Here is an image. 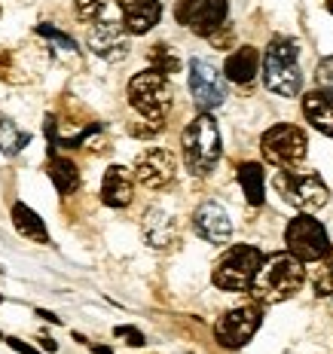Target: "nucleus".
<instances>
[{"instance_id":"1","label":"nucleus","mask_w":333,"mask_h":354,"mask_svg":"<svg viewBox=\"0 0 333 354\" xmlns=\"http://www.w3.org/2000/svg\"><path fill=\"white\" fill-rule=\"evenodd\" d=\"M303 284H306V263L297 260L291 250H281V254L263 260L254 284H251V297L260 306H276V302H285L294 293H300Z\"/></svg>"},{"instance_id":"2","label":"nucleus","mask_w":333,"mask_h":354,"mask_svg":"<svg viewBox=\"0 0 333 354\" xmlns=\"http://www.w3.org/2000/svg\"><path fill=\"white\" fill-rule=\"evenodd\" d=\"M263 83L281 98H297L303 92L300 43L291 37H272L263 55Z\"/></svg>"},{"instance_id":"3","label":"nucleus","mask_w":333,"mask_h":354,"mask_svg":"<svg viewBox=\"0 0 333 354\" xmlns=\"http://www.w3.org/2000/svg\"><path fill=\"white\" fill-rule=\"evenodd\" d=\"M181 147H183V162H187V168L196 177H205L217 168L224 147H220V129L208 110H202V113L183 129Z\"/></svg>"},{"instance_id":"4","label":"nucleus","mask_w":333,"mask_h":354,"mask_svg":"<svg viewBox=\"0 0 333 354\" xmlns=\"http://www.w3.org/2000/svg\"><path fill=\"white\" fill-rule=\"evenodd\" d=\"M129 104L144 116L147 122H165L172 113V83L156 68L141 71L129 80Z\"/></svg>"},{"instance_id":"5","label":"nucleus","mask_w":333,"mask_h":354,"mask_svg":"<svg viewBox=\"0 0 333 354\" xmlns=\"http://www.w3.org/2000/svg\"><path fill=\"white\" fill-rule=\"evenodd\" d=\"M272 183H276L278 196L303 214L321 211L330 198V189H327V183L321 180V174L303 171V168H281V171H276V177H272Z\"/></svg>"},{"instance_id":"6","label":"nucleus","mask_w":333,"mask_h":354,"mask_svg":"<svg viewBox=\"0 0 333 354\" xmlns=\"http://www.w3.org/2000/svg\"><path fill=\"white\" fill-rule=\"evenodd\" d=\"M263 260H266V257L260 254V248H254V245H233L217 260V266H214L211 281H214V287L229 290V293L251 290V284H254V278H257V272H260Z\"/></svg>"},{"instance_id":"7","label":"nucleus","mask_w":333,"mask_h":354,"mask_svg":"<svg viewBox=\"0 0 333 354\" xmlns=\"http://www.w3.org/2000/svg\"><path fill=\"white\" fill-rule=\"evenodd\" d=\"M260 150H263V159L272 162L276 168H300L309 153V138L300 125L278 122L263 131Z\"/></svg>"},{"instance_id":"8","label":"nucleus","mask_w":333,"mask_h":354,"mask_svg":"<svg viewBox=\"0 0 333 354\" xmlns=\"http://www.w3.org/2000/svg\"><path fill=\"white\" fill-rule=\"evenodd\" d=\"M285 245L303 263H318L333 248L327 239V230L318 223L312 214H300V217H294L291 223H287Z\"/></svg>"},{"instance_id":"9","label":"nucleus","mask_w":333,"mask_h":354,"mask_svg":"<svg viewBox=\"0 0 333 354\" xmlns=\"http://www.w3.org/2000/svg\"><path fill=\"white\" fill-rule=\"evenodd\" d=\"M260 321H263L260 306H239L214 324V339H217L224 348H233V351L245 348L251 339H254L257 330H260Z\"/></svg>"},{"instance_id":"10","label":"nucleus","mask_w":333,"mask_h":354,"mask_svg":"<svg viewBox=\"0 0 333 354\" xmlns=\"http://www.w3.org/2000/svg\"><path fill=\"white\" fill-rule=\"evenodd\" d=\"M174 19L199 37H214L226 21V0H177Z\"/></svg>"},{"instance_id":"11","label":"nucleus","mask_w":333,"mask_h":354,"mask_svg":"<svg viewBox=\"0 0 333 354\" xmlns=\"http://www.w3.org/2000/svg\"><path fill=\"white\" fill-rule=\"evenodd\" d=\"M190 92H193L199 110H214L226 101V77L217 73V68L205 58H193L190 62Z\"/></svg>"},{"instance_id":"12","label":"nucleus","mask_w":333,"mask_h":354,"mask_svg":"<svg viewBox=\"0 0 333 354\" xmlns=\"http://www.w3.org/2000/svg\"><path fill=\"white\" fill-rule=\"evenodd\" d=\"M177 171V159L172 150H162V147H150L144 150L135 162V180L147 189H162L174 180Z\"/></svg>"},{"instance_id":"13","label":"nucleus","mask_w":333,"mask_h":354,"mask_svg":"<svg viewBox=\"0 0 333 354\" xmlns=\"http://www.w3.org/2000/svg\"><path fill=\"white\" fill-rule=\"evenodd\" d=\"M86 43H89V49L98 58H105V62H123V58L129 55V31H125L123 21H114V19L95 21V25L89 28Z\"/></svg>"},{"instance_id":"14","label":"nucleus","mask_w":333,"mask_h":354,"mask_svg":"<svg viewBox=\"0 0 333 354\" xmlns=\"http://www.w3.org/2000/svg\"><path fill=\"white\" fill-rule=\"evenodd\" d=\"M193 230L199 232V239L211 241V245H226L229 235H233V220H229L224 205L205 202L193 214Z\"/></svg>"},{"instance_id":"15","label":"nucleus","mask_w":333,"mask_h":354,"mask_svg":"<svg viewBox=\"0 0 333 354\" xmlns=\"http://www.w3.org/2000/svg\"><path fill=\"white\" fill-rule=\"evenodd\" d=\"M120 10H123V25L132 37L153 31L162 19L159 0H120Z\"/></svg>"},{"instance_id":"16","label":"nucleus","mask_w":333,"mask_h":354,"mask_svg":"<svg viewBox=\"0 0 333 354\" xmlns=\"http://www.w3.org/2000/svg\"><path fill=\"white\" fill-rule=\"evenodd\" d=\"M132 193H135L132 171L125 165H110L105 171V180H101V202L107 208H125L132 202Z\"/></svg>"},{"instance_id":"17","label":"nucleus","mask_w":333,"mask_h":354,"mask_svg":"<svg viewBox=\"0 0 333 354\" xmlns=\"http://www.w3.org/2000/svg\"><path fill=\"white\" fill-rule=\"evenodd\" d=\"M303 116H306V122L315 131L333 138V95L330 92L315 88V92L303 95Z\"/></svg>"},{"instance_id":"18","label":"nucleus","mask_w":333,"mask_h":354,"mask_svg":"<svg viewBox=\"0 0 333 354\" xmlns=\"http://www.w3.org/2000/svg\"><path fill=\"white\" fill-rule=\"evenodd\" d=\"M144 239L150 248H172L177 241V223L172 220V214L150 208L144 214Z\"/></svg>"},{"instance_id":"19","label":"nucleus","mask_w":333,"mask_h":354,"mask_svg":"<svg viewBox=\"0 0 333 354\" xmlns=\"http://www.w3.org/2000/svg\"><path fill=\"white\" fill-rule=\"evenodd\" d=\"M257 68H260V53L254 46H239L233 55L226 58L224 64V77L229 83H239V86H248L251 80L257 77Z\"/></svg>"},{"instance_id":"20","label":"nucleus","mask_w":333,"mask_h":354,"mask_svg":"<svg viewBox=\"0 0 333 354\" xmlns=\"http://www.w3.org/2000/svg\"><path fill=\"white\" fill-rule=\"evenodd\" d=\"M12 226L21 239L28 241H37V245H49V232H46V223L37 217V211H31L25 202H16L12 205Z\"/></svg>"},{"instance_id":"21","label":"nucleus","mask_w":333,"mask_h":354,"mask_svg":"<svg viewBox=\"0 0 333 354\" xmlns=\"http://www.w3.org/2000/svg\"><path fill=\"white\" fill-rule=\"evenodd\" d=\"M239 183H242V193H245L248 205H263L266 198V171L263 165H257V162H242L239 165Z\"/></svg>"},{"instance_id":"22","label":"nucleus","mask_w":333,"mask_h":354,"mask_svg":"<svg viewBox=\"0 0 333 354\" xmlns=\"http://www.w3.org/2000/svg\"><path fill=\"white\" fill-rule=\"evenodd\" d=\"M49 180L55 183L58 196H71V193H77V189H80V171H77V165H73L71 159H62V156L49 162Z\"/></svg>"},{"instance_id":"23","label":"nucleus","mask_w":333,"mask_h":354,"mask_svg":"<svg viewBox=\"0 0 333 354\" xmlns=\"http://www.w3.org/2000/svg\"><path fill=\"white\" fill-rule=\"evenodd\" d=\"M28 144H31V135L21 131L12 120L0 116V150H3V156H16V153H21Z\"/></svg>"},{"instance_id":"24","label":"nucleus","mask_w":333,"mask_h":354,"mask_svg":"<svg viewBox=\"0 0 333 354\" xmlns=\"http://www.w3.org/2000/svg\"><path fill=\"white\" fill-rule=\"evenodd\" d=\"M312 284H315L318 297H333V248L321 257V260H318V269H315V275H312Z\"/></svg>"},{"instance_id":"25","label":"nucleus","mask_w":333,"mask_h":354,"mask_svg":"<svg viewBox=\"0 0 333 354\" xmlns=\"http://www.w3.org/2000/svg\"><path fill=\"white\" fill-rule=\"evenodd\" d=\"M107 10V0H73V12L80 21H98Z\"/></svg>"},{"instance_id":"26","label":"nucleus","mask_w":333,"mask_h":354,"mask_svg":"<svg viewBox=\"0 0 333 354\" xmlns=\"http://www.w3.org/2000/svg\"><path fill=\"white\" fill-rule=\"evenodd\" d=\"M150 62L156 64V71H162L165 77H168V73H174V71H177V55L168 53V46H153Z\"/></svg>"},{"instance_id":"27","label":"nucleus","mask_w":333,"mask_h":354,"mask_svg":"<svg viewBox=\"0 0 333 354\" xmlns=\"http://www.w3.org/2000/svg\"><path fill=\"white\" fill-rule=\"evenodd\" d=\"M37 34H40V37H49V40L58 43L62 49H68V53H73V49H77V43H73L68 34H62L58 28H49L46 21H43V25H37Z\"/></svg>"},{"instance_id":"28","label":"nucleus","mask_w":333,"mask_h":354,"mask_svg":"<svg viewBox=\"0 0 333 354\" xmlns=\"http://www.w3.org/2000/svg\"><path fill=\"white\" fill-rule=\"evenodd\" d=\"M315 77H318V88H324V92L333 95V55H327V58H321V62H318Z\"/></svg>"},{"instance_id":"29","label":"nucleus","mask_w":333,"mask_h":354,"mask_svg":"<svg viewBox=\"0 0 333 354\" xmlns=\"http://www.w3.org/2000/svg\"><path fill=\"white\" fill-rule=\"evenodd\" d=\"M114 333L120 336V339H129V345H135V348H141V345H144V333H141V330H135V327H116Z\"/></svg>"},{"instance_id":"30","label":"nucleus","mask_w":333,"mask_h":354,"mask_svg":"<svg viewBox=\"0 0 333 354\" xmlns=\"http://www.w3.org/2000/svg\"><path fill=\"white\" fill-rule=\"evenodd\" d=\"M3 342H6V345H10V348H12V351H19V354H37V348H34V345L21 342V339H12V336H10V339H3Z\"/></svg>"},{"instance_id":"31","label":"nucleus","mask_w":333,"mask_h":354,"mask_svg":"<svg viewBox=\"0 0 333 354\" xmlns=\"http://www.w3.org/2000/svg\"><path fill=\"white\" fill-rule=\"evenodd\" d=\"M37 315H40V318H43V321H53V324H62V318H55V315H53V312H43V308H40V312H37Z\"/></svg>"},{"instance_id":"32","label":"nucleus","mask_w":333,"mask_h":354,"mask_svg":"<svg viewBox=\"0 0 333 354\" xmlns=\"http://www.w3.org/2000/svg\"><path fill=\"white\" fill-rule=\"evenodd\" d=\"M92 351H95V354H114V351L107 348V345H92Z\"/></svg>"},{"instance_id":"33","label":"nucleus","mask_w":333,"mask_h":354,"mask_svg":"<svg viewBox=\"0 0 333 354\" xmlns=\"http://www.w3.org/2000/svg\"><path fill=\"white\" fill-rule=\"evenodd\" d=\"M40 342H43V351H55V348H58V345L49 342V339H40Z\"/></svg>"},{"instance_id":"34","label":"nucleus","mask_w":333,"mask_h":354,"mask_svg":"<svg viewBox=\"0 0 333 354\" xmlns=\"http://www.w3.org/2000/svg\"><path fill=\"white\" fill-rule=\"evenodd\" d=\"M327 12H330V16H333V0H327Z\"/></svg>"},{"instance_id":"35","label":"nucleus","mask_w":333,"mask_h":354,"mask_svg":"<svg viewBox=\"0 0 333 354\" xmlns=\"http://www.w3.org/2000/svg\"><path fill=\"white\" fill-rule=\"evenodd\" d=\"M0 342H3V333H0Z\"/></svg>"}]
</instances>
